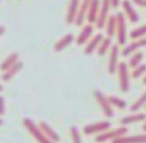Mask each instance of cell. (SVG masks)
Returning <instances> with one entry per match:
<instances>
[{"label": "cell", "mask_w": 146, "mask_h": 143, "mask_svg": "<svg viewBox=\"0 0 146 143\" xmlns=\"http://www.w3.org/2000/svg\"><path fill=\"white\" fill-rule=\"evenodd\" d=\"M23 125L25 126L28 132L35 138V140L38 143H55L49 137H47V135L43 132V130L30 118H24Z\"/></svg>", "instance_id": "1"}, {"label": "cell", "mask_w": 146, "mask_h": 143, "mask_svg": "<svg viewBox=\"0 0 146 143\" xmlns=\"http://www.w3.org/2000/svg\"><path fill=\"white\" fill-rule=\"evenodd\" d=\"M119 81V89L123 93H127L130 89V81H129V73H128V65L124 62L119 63L117 68Z\"/></svg>", "instance_id": "2"}, {"label": "cell", "mask_w": 146, "mask_h": 143, "mask_svg": "<svg viewBox=\"0 0 146 143\" xmlns=\"http://www.w3.org/2000/svg\"><path fill=\"white\" fill-rule=\"evenodd\" d=\"M117 16V30H116V37H117V44L119 46L125 45L127 40V33H126V20L121 12L116 14Z\"/></svg>", "instance_id": "3"}, {"label": "cell", "mask_w": 146, "mask_h": 143, "mask_svg": "<svg viewBox=\"0 0 146 143\" xmlns=\"http://www.w3.org/2000/svg\"><path fill=\"white\" fill-rule=\"evenodd\" d=\"M110 7H111L110 0H102L100 13H98V17L96 23L98 29H104V28H106V21H108V17H110Z\"/></svg>", "instance_id": "4"}, {"label": "cell", "mask_w": 146, "mask_h": 143, "mask_svg": "<svg viewBox=\"0 0 146 143\" xmlns=\"http://www.w3.org/2000/svg\"><path fill=\"white\" fill-rule=\"evenodd\" d=\"M94 97H96V103H98V105L102 108L104 115L108 116V117H112L113 116V108H112V105H110L108 97H106L100 91H94Z\"/></svg>", "instance_id": "5"}, {"label": "cell", "mask_w": 146, "mask_h": 143, "mask_svg": "<svg viewBox=\"0 0 146 143\" xmlns=\"http://www.w3.org/2000/svg\"><path fill=\"white\" fill-rule=\"evenodd\" d=\"M127 128L126 127H119L116 128L114 130H110V131H106L104 132V133H100V135H98L96 137V141L98 142H106L108 141V140H114L116 138H119L121 136L125 135L127 133Z\"/></svg>", "instance_id": "6"}, {"label": "cell", "mask_w": 146, "mask_h": 143, "mask_svg": "<svg viewBox=\"0 0 146 143\" xmlns=\"http://www.w3.org/2000/svg\"><path fill=\"white\" fill-rule=\"evenodd\" d=\"M110 126H111L110 122L100 121V122H96V123L88 124V125H86L84 127L83 131L87 135H90V134H94V133H102V132L110 129Z\"/></svg>", "instance_id": "7"}, {"label": "cell", "mask_w": 146, "mask_h": 143, "mask_svg": "<svg viewBox=\"0 0 146 143\" xmlns=\"http://www.w3.org/2000/svg\"><path fill=\"white\" fill-rule=\"evenodd\" d=\"M80 4H81L80 0H70V3L68 5L67 14H66V22H67V24H69V25L75 24L78 13H79Z\"/></svg>", "instance_id": "8"}, {"label": "cell", "mask_w": 146, "mask_h": 143, "mask_svg": "<svg viewBox=\"0 0 146 143\" xmlns=\"http://www.w3.org/2000/svg\"><path fill=\"white\" fill-rule=\"evenodd\" d=\"M119 45H112L111 49H110V60H108V73L110 75H113L115 72H117L118 68V57H119Z\"/></svg>", "instance_id": "9"}, {"label": "cell", "mask_w": 146, "mask_h": 143, "mask_svg": "<svg viewBox=\"0 0 146 143\" xmlns=\"http://www.w3.org/2000/svg\"><path fill=\"white\" fill-rule=\"evenodd\" d=\"M92 33H94V26H92V24L88 23L87 25H85L83 29H82V31L80 32L79 36L76 39V44L78 46H82V45L87 44L88 41H90Z\"/></svg>", "instance_id": "10"}, {"label": "cell", "mask_w": 146, "mask_h": 143, "mask_svg": "<svg viewBox=\"0 0 146 143\" xmlns=\"http://www.w3.org/2000/svg\"><path fill=\"white\" fill-rule=\"evenodd\" d=\"M100 5H102V1L100 0H92V1L90 8H88V11L87 13V20L90 24L96 23L98 13H100Z\"/></svg>", "instance_id": "11"}, {"label": "cell", "mask_w": 146, "mask_h": 143, "mask_svg": "<svg viewBox=\"0 0 146 143\" xmlns=\"http://www.w3.org/2000/svg\"><path fill=\"white\" fill-rule=\"evenodd\" d=\"M143 47H146V36L143 37V38L137 39L134 42L127 45L122 50V55L124 57H127V56H129V55H132L134 52L138 51L139 49L143 48Z\"/></svg>", "instance_id": "12"}, {"label": "cell", "mask_w": 146, "mask_h": 143, "mask_svg": "<svg viewBox=\"0 0 146 143\" xmlns=\"http://www.w3.org/2000/svg\"><path fill=\"white\" fill-rule=\"evenodd\" d=\"M121 5H122L124 13L126 14L129 21H130L131 23H137V22L139 21V15L136 12V10L134 9L132 3H131L129 0H123Z\"/></svg>", "instance_id": "13"}, {"label": "cell", "mask_w": 146, "mask_h": 143, "mask_svg": "<svg viewBox=\"0 0 146 143\" xmlns=\"http://www.w3.org/2000/svg\"><path fill=\"white\" fill-rule=\"evenodd\" d=\"M104 36L102 33H98L96 35H94L92 39H90V41L86 44L85 47V54L86 55H90L94 52H96L98 50V46L102 43V41L104 40Z\"/></svg>", "instance_id": "14"}, {"label": "cell", "mask_w": 146, "mask_h": 143, "mask_svg": "<svg viewBox=\"0 0 146 143\" xmlns=\"http://www.w3.org/2000/svg\"><path fill=\"white\" fill-rule=\"evenodd\" d=\"M92 0H82L81 4H80L79 8V13H78L77 19L75 21V25L82 26L86 19H87V13L88 11V8L90 6Z\"/></svg>", "instance_id": "15"}, {"label": "cell", "mask_w": 146, "mask_h": 143, "mask_svg": "<svg viewBox=\"0 0 146 143\" xmlns=\"http://www.w3.org/2000/svg\"><path fill=\"white\" fill-rule=\"evenodd\" d=\"M111 143H146V134H138L132 136H121L112 140Z\"/></svg>", "instance_id": "16"}, {"label": "cell", "mask_w": 146, "mask_h": 143, "mask_svg": "<svg viewBox=\"0 0 146 143\" xmlns=\"http://www.w3.org/2000/svg\"><path fill=\"white\" fill-rule=\"evenodd\" d=\"M74 40H75V38H74L73 34H66L65 36L62 37L61 39H59L56 42V44L54 46L55 52H62L64 49H66L69 45H71L74 42Z\"/></svg>", "instance_id": "17"}, {"label": "cell", "mask_w": 146, "mask_h": 143, "mask_svg": "<svg viewBox=\"0 0 146 143\" xmlns=\"http://www.w3.org/2000/svg\"><path fill=\"white\" fill-rule=\"evenodd\" d=\"M39 127L43 130V132L46 134L47 137L50 138L53 142H59L60 141L59 134L57 133V132L55 131V130L53 129V128L51 127L48 123H46V122H44V121L40 122V123H39Z\"/></svg>", "instance_id": "18"}, {"label": "cell", "mask_w": 146, "mask_h": 143, "mask_svg": "<svg viewBox=\"0 0 146 143\" xmlns=\"http://www.w3.org/2000/svg\"><path fill=\"white\" fill-rule=\"evenodd\" d=\"M116 30H117V16L110 15L106 24V35L110 37V38H112L114 35H116Z\"/></svg>", "instance_id": "19"}, {"label": "cell", "mask_w": 146, "mask_h": 143, "mask_svg": "<svg viewBox=\"0 0 146 143\" xmlns=\"http://www.w3.org/2000/svg\"><path fill=\"white\" fill-rule=\"evenodd\" d=\"M22 67H23V63L19 62V61H18V62L16 63L15 65H13V66L10 67L8 70H6L5 72H3V75H2V77H1L2 81H10V79H11L12 77H13L14 75H15L16 73H18V72L21 70Z\"/></svg>", "instance_id": "20"}, {"label": "cell", "mask_w": 146, "mask_h": 143, "mask_svg": "<svg viewBox=\"0 0 146 143\" xmlns=\"http://www.w3.org/2000/svg\"><path fill=\"white\" fill-rule=\"evenodd\" d=\"M18 59H19V54L17 52H14V53H11L9 56H7L4 61L1 63L0 65V70L2 72H5L6 70L12 67L13 65H15L16 63L18 62Z\"/></svg>", "instance_id": "21"}, {"label": "cell", "mask_w": 146, "mask_h": 143, "mask_svg": "<svg viewBox=\"0 0 146 143\" xmlns=\"http://www.w3.org/2000/svg\"><path fill=\"white\" fill-rule=\"evenodd\" d=\"M145 119H146L145 113H134L121 118L120 123L123 124V125H127V124H132V123H136V122L144 121Z\"/></svg>", "instance_id": "22"}, {"label": "cell", "mask_w": 146, "mask_h": 143, "mask_svg": "<svg viewBox=\"0 0 146 143\" xmlns=\"http://www.w3.org/2000/svg\"><path fill=\"white\" fill-rule=\"evenodd\" d=\"M112 47V39L110 37H104V40L102 41V43L98 46V50H96V53H98V56L102 57L108 53V51L110 50Z\"/></svg>", "instance_id": "23"}, {"label": "cell", "mask_w": 146, "mask_h": 143, "mask_svg": "<svg viewBox=\"0 0 146 143\" xmlns=\"http://www.w3.org/2000/svg\"><path fill=\"white\" fill-rule=\"evenodd\" d=\"M143 58H144L143 52H141V51H136V52H134L132 55H131V58H130V60H129L128 66L132 69L136 68L137 66H139V65L141 64Z\"/></svg>", "instance_id": "24"}, {"label": "cell", "mask_w": 146, "mask_h": 143, "mask_svg": "<svg viewBox=\"0 0 146 143\" xmlns=\"http://www.w3.org/2000/svg\"><path fill=\"white\" fill-rule=\"evenodd\" d=\"M146 36V24L140 26V27H137L135 29H133L132 31L129 34V37H130L132 40H137V39L143 38V37Z\"/></svg>", "instance_id": "25"}, {"label": "cell", "mask_w": 146, "mask_h": 143, "mask_svg": "<svg viewBox=\"0 0 146 143\" xmlns=\"http://www.w3.org/2000/svg\"><path fill=\"white\" fill-rule=\"evenodd\" d=\"M108 101H110V105H111L112 107L120 108V109L125 108L127 105L126 101H125L124 99H120V97H115V95H110V97H108Z\"/></svg>", "instance_id": "26"}, {"label": "cell", "mask_w": 146, "mask_h": 143, "mask_svg": "<svg viewBox=\"0 0 146 143\" xmlns=\"http://www.w3.org/2000/svg\"><path fill=\"white\" fill-rule=\"evenodd\" d=\"M145 105H146V91L142 93V95L131 105L130 110L131 111H137V110H139L142 107H144Z\"/></svg>", "instance_id": "27"}, {"label": "cell", "mask_w": 146, "mask_h": 143, "mask_svg": "<svg viewBox=\"0 0 146 143\" xmlns=\"http://www.w3.org/2000/svg\"><path fill=\"white\" fill-rule=\"evenodd\" d=\"M146 73V64H140L132 71V77L133 79H138Z\"/></svg>", "instance_id": "28"}, {"label": "cell", "mask_w": 146, "mask_h": 143, "mask_svg": "<svg viewBox=\"0 0 146 143\" xmlns=\"http://www.w3.org/2000/svg\"><path fill=\"white\" fill-rule=\"evenodd\" d=\"M71 137L72 140H73V143H82L81 135H80L79 130L76 126H73L71 128Z\"/></svg>", "instance_id": "29"}, {"label": "cell", "mask_w": 146, "mask_h": 143, "mask_svg": "<svg viewBox=\"0 0 146 143\" xmlns=\"http://www.w3.org/2000/svg\"><path fill=\"white\" fill-rule=\"evenodd\" d=\"M5 113V105H4V99L3 97L0 95V116L4 115Z\"/></svg>", "instance_id": "30"}, {"label": "cell", "mask_w": 146, "mask_h": 143, "mask_svg": "<svg viewBox=\"0 0 146 143\" xmlns=\"http://www.w3.org/2000/svg\"><path fill=\"white\" fill-rule=\"evenodd\" d=\"M136 5L140 6V7H143V8H146V0H133Z\"/></svg>", "instance_id": "31"}, {"label": "cell", "mask_w": 146, "mask_h": 143, "mask_svg": "<svg viewBox=\"0 0 146 143\" xmlns=\"http://www.w3.org/2000/svg\"><path fill=\"white\" fill-rule=\"evenodd\" d=\"M110 3H111V7L117 8L120 4V0H110Z\"/></svg>", "instance_id": "32"}, {"label": "cell", "mask_w": 146, "mask_h": 143, "mask_svg": "<svg viewBox=\"0 0 146 143\" xmlns=\"http://www.w3.org/2000/svg\"><path fill=\"white\" fill-rule=\"evenodd\" d=\"M5 33V27L4 26H0V37Z\"/></svg>", "instance_id": "33"}, {"label": "cell", "mask_w": 146, "mask_h": 143, "mask_svg": "<svg viewBox=\"0 0 146 143\" xmlns=\"http://www.w3.org/2000/svg\"><path fill=\"white\" fill-rule=\"evenodd\" d=\"M142 129H143V131H145V132H146V121H145V123L143 124V127H142Z\"/></svg>", "instance_id": "34"}, {"label": "cell", "mask_w": 146, "mask_h": 143, "mask_svg": "<svg viewBox=\"0 0 146 143\" xmlns=\"http://www.w3.org/2000/svg\"><path fill=\"white\" fill-rule=\"evenodd\" d=\"M143 83H144V85H146V75H145L144 79H143Z\"/></svg>", "instance_id": "35"}, {"label": "cell", "mask_w": 146, "mask_h": 143, "mask_svg": "<svg viewBox=\"0 0 146 143\" xmlns=\"http://www.w3.org/2000/svg\"><path fill=\"white\" fill-rule=\"evenodd\" d=\"M2 124H3V119L0 118V125H2Z\"/></svg>", "instance_id": "36"}, {"label": "cell", "mask_w": 146, "mask_h": 143, "mask_svg": "<svg viewBox=\"0 0 146 143\" xmlns=\"http://www.w3.org/2000/svg\"><path fill=\"white\" fill-rule=\"evenodd\" d=\"M2 89H3V87H2V85H0V93H1V91H2Z\"/></svg>", "instance_id": "37"}, {"label": "cell", "mask_w": 146, "mask_h": 143, "mask_svg": "<svg viewBox=\"0 0 146 143\" xmlns=\"http://www.w3.org/2000/svg\"><path fill=\"white\" fill-rule=\"evenodd\" d=\"M145 109H146V105H145Z\"/></svg>", "instance_id": "38"}]
</instances>
